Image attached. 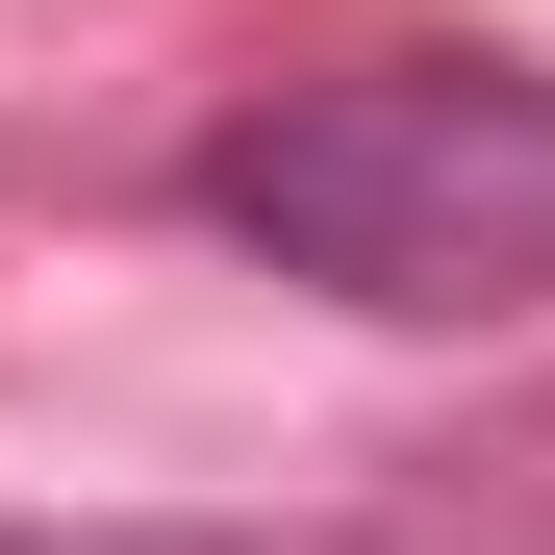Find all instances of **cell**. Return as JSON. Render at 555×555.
Returning a JSON list of instances; mask_svg holds the SVG:
<instances>
[{"instance_id":"cell-1","label":"cell","mask_w":555,"mask_h":555,"mask_svg":"<svg viewBox=\"0 0 555 555\" xmlns=\"http://www.w3.org/2000/svg\"><path fill=\"white\" fill-rule=\"evenodd\" d=\"M203 228L379 328H530L555 304V76H480V51L278 76L253 127H203Z\"/></svg>"},{"instance_id":"cell-2","label":"cell","mask_w":555,"mask_h":555,"mask_svg":"<svg viewBox=\"0 0 555 555\" xmlns=\"http://www.w3.org/2000/svg\"><path fill=\"white\" fill-rule=\"evenodd\" d=\"M0 555H328V530H0Z\"/></svg>"}]
</instances>
